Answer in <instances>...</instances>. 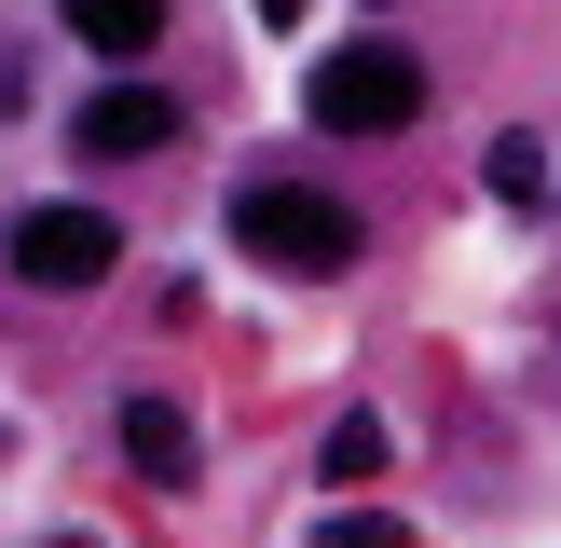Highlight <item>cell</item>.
I'll return each mask as SVG.
<instances>
[{"instance_id":"1","label":"cell","mask_w":561,"mask_h":548,"mask_svg":"<svg viewBox=\"0 0 561 548\" xmlns=\"http://www.w3.org/2000/svg\"><path fill=\"white\" fill-rule=\"evenodd\" d=\"M233 247L274 261V274H356V206H329L301 179H247L233 192Z\"/></svg>"},{"instance_id":"2","label":"cell","mask_w":561,"mask_h":548,"mask_svg":"<svg viewBox=\"0 0 561 548\" xmlns=\"http://www.w3.org/2000/svg\"><path fill=\"white\" fill-rule=\"evenodd\" d=\"M0 274L14 288H96V274H124V219L110 206H14L0 219Z\"/></svg>"},{"instance_id":"3","label":"cell","mask_w":561,"mask_h":548,"mask_svg":"<svg viewBox=\"0 0 561 548\" xmlns=\"http://www.w3.org/2000/svg\"><path fill=\"white\" fill-rule=\"evenodd\" d=\"M301 110H316L329 137H398L411 110H425V69H411L398 42H343L316 82H301Z\"/></svg>"},{"instance_id":"4","label":"cell","mask_w":561,"mask_h":548,"mask_svg":"<svg viewBox=\"0 0 561 548\" xmlns=\"http://www.w3.org/2000/svg\"><path fill=\"white\" fill-rule=\"evenodd\" d=\"M110 438H124V466H137L151 493H192V466H206V453H192V411H179V398H151V384L110 411Z\"/></svg>"},{"instance_id":"5","label":"cell","mask_w":561,"mask_h":548,"mask_svg":"<svg viewBox=\"0 0 561 548\" xmlns=\"http://www.w3.org/2000/svg\"><path fill=\"white\" fill-rule=\"evenodd\" d=\"M82 164H124V151H164L179 137V96H151V82H110V96H82Z\"/></svg>"},{"instance_id":"6","label":"cell","mask_w":561,"mask_h":548,"mask_svg":"<svg viewBox=\"0 0 561 548\" xmlns=\"http://www.w3.org/2000/svg\"><path fill=\"white\" fill-rule=\"evenodd\" d=\"M69 14V42H96V55H151L164 42V0H55Z\"/></svg>"},{"instance_id":"7","label":"cell","mask_w":561,"mask_h":548,"mask_svg":"<svg viewBox=\"0 0 561 548\" xmlns=\"http://www.w3.org/2000/svg\"><path fill=\"white\" fill-rule=\"evenodd\" d=\"M383 453H398V438H383L370 411H343V425H329V493H343V480H383Z\"/></svg>"},{"instance_id":"8","label":"cell","mask_w":561,"mask_h":548,"mask_svg":"<svg viewBox=\"0 0 561 548\" xmlns=\"http://www.w3.org/2000/svg\"><path fill=\"white\" fill-rule=\"evenodd\" d=\"M493 192L535 206V192H548V137H493Z\"/></svg>"},{"instance_id":"9","label":"cell","mask_w":561,"mask_h":548,"mask_svg":"<svg viewBox=\"0 0 561 548\" xmlns=\"http://www.w3.org/2000/svg\"><path fill=\"white\" fill-rule=\"evenodd\" d=\"M316 548H411V521H383V507H343Z\"/></svg>"},{"instance_id":"10","label":"cell","mask_w":561,"mask_h":548,"mask_svg":"<svg viewBox=\"0 0 561 548\" xmlns=\"http://www.w3.org/2000/svg\"><path fill=\"white\" fill-rule=\"evenodd\" d=\"M261 27H301V0H261Z\"/></svg>"},{"instance_id":"11","label":"cell","mask_w":561,"mask_h":548,"mask_svg":"<svg viewBox=\"0 0 561 548\" xmlns=\"http://www.w3.org/2000/svg\"><path fill=\"white\" fill-rule=\"evenodd\" d=\"M55 548H82V535H55Z\"/></svg>"}]
</instances>
